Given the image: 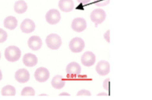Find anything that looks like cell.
Here are the masks:
<instances>
[{
	"label": "cell",
	"instance_id": "cb8c5ba5",
	"mask_svg": "<svg viewBox=\"0 0 152 100\" xmlns=\"http://www.w3.org/2000/svg\"><path fill=\"white\" fill-rule=\"evenodd\" d=\"M109 82H110V78H108L104 81L103 84L104 88L107 91H109Z\"/></svg>",
	"mask_w": 152,
	"mask_h": 100
},
{
	"label": "cell",
	"instance_id": "d6986e66",
	"mask_svg": "<svg viewBox=\"0 0 152 100\" xmlns=\"http://www.w3.org/2000/svg\"><path fill=\"white\" fill-rule=\"evenodd\" d=\"M16 93L15 87L12 85H6L2 89L1 95L2 96H15Z\"/></svg>",
	"mask_w": 152,
	"mask_h": 100
},
{
	"label": "cell",
	"instance_id": "d4e9b609",
	"mask_svg": "<svg viewBox=\"0 0 152 100\" xmlns=\"http://www.w3.org/2000/svg\"><path fill=\"white\" fill-rule=\"evenodd\" d=\"M110 30H109L104 34V37L105 40L109 43L110 42Z\"/></svg>",
	"mask_w": 152,
	"mask_h": 100
},
{
	"label": "cell",
	"instance_id": "6da1fadb",
	"mask_svg": "<svg viewBox=\"0 0 152 100\" xmlns=\"http://www.w3.org/2000/svg\"><path fill=\"white\" fill-rule=\"evenodd\" d=\"M21 52L20 49L16 46H10L5 50L4 56L8 61L13 62L20 58Z\"/></svg>",
	"mask_w": 152,
	"mask_h": 100
},
{
	"label": "cell",
	"instance_id": "277c9868",
	"mask_svg": "<svg viewBox=\"0 0 152 100\" xmlns=\"http://www.w3.org/2000/svg\"><path fill=\"white\" fill-rule=\"evenodd\" d=\"M106 14L102 9H96L94 10L90 14V19L96 25L103 23L106 18Z\"/></svg>",
	"mask_w": 152,
	"mask_h": 100
},
{
	"label": "cell",
	"instance_id": "83f0119b",
	"mask_svg": "<svg viewBox=\"0 0 152 100\" xmlns=\"http://www.w3.org/2000/svg\"><path fill=\"white\" fill-rule=\"evenodd\" d=\"M97 96H108V94L105 93H101L97 94Z\"/></svg>",
	"mask_w": 152,
	"mask_h": 100
},
{
	"label": "cell",
	"instance_id": "4316f807",
	"mask_svg": "<svg viewBox=\"0 0 152 100\" xmlns=\"http://www.w3.org/2000/svg\"><path fill=\"white\" fill-rule=\"evenodd\" d=\"M70 94L66 92H63L61 93L59 96H70Z\"/></svg>",
	"mask_w": 152,
	"mask_h": 100
},
{
	"label": "cell",
	"instance_id": "f546056e",
	"mask_svg": "<svg viewBox=\"0 0 152 100\" xmlns=\"http://www.w3.org/2000/svg\"><path fill=\"white\" fill-rule=\"evenodd\" d=\"M1 52H0V59H1Z\"/></svg>",
	"mask_w": 152,
	"mask_h": 100
},
{
	"label": "cell",
	"instance_id": "ac0fdd59",
	"mask_svg": "<svg viewBox=\"0 0 152 100\" xmlns=\"http://www.w3.org/2000/svg\"><path fill=\"white\" fill-rule=\"evenodd\" d=\"M27 9V4L23 0H19L15 3L14 6V11L18 14H23L25 13Z\"/></svg>",
	"mask_w": 152,
	"mask_h": 100
},
{
	"label": "cell",
	"instance_id": "8992f818",
	"mask_svg": "<svg viewBox=\"0 0 152 100\" xmlns=\"http://www.w3.org/2000/svg\"><path fill=\"white\" fill-rule=\"evenodd\" d=\"M50 73L48 69L45 67L37 69L34 73V77L36 81L39 82H44L49 79Z\"/></svg>",
	"mask_w": 152,
	"mask_h": 100
},
{
	"label": "cell",
	"instance_id": "9a60e30c",
	"mask_svg": "<svg viewBox=\"0 0 152 100\" xmlns=\"http://www.w3.org/2000/svg\"><path fill=\"white\" fill-rule=\"evenodd\" d=\"M58 6L62 11L68 12L73 10L75 4L73 0H60Z\"/></svg>",
	"mask_w": 152,
	"mask_h": 100
},
{
	"label": "cell",
	"instance_id": "30bf717a",
	"mask_svg": "<svg viewBox=\"0 0 152 100\" xmlns=\"http://www.w3.org/2000/svg\"><path fill=\"white\" fill-rule=\"evenodd\" d=\"M15 78L18 82L25 83L29 81L30 74L27 69H20L15 73Z\"/></svg>",
	"mask_w": 152,
	"mask_h": 100
},
{
	"label": "cell",
	"instance_id": "7c38bea8",
	"mask_svg": "<svg viewBox=\"0 0 152 100\" xmlns=\"http://www.w3.org/2000/svg\"><path fill=\"white\" fill-rule=\"evenodd\" d=\"M28 45L31 50L34 51H37L40 50L42 47V42L39 36H33L28 39Z\"/></svg>",
	"mask_w": 152,
	"mask_h": 100
},
{
	"label": "cell",
	"instance_id": "484cf974",
	"mask_svg": "<svg viewBox=\"0 0 152 100\" xmlns=\"http://www.w3.org/2000/svg\"><path fill=\"white\" fill-rule=\"evenodd\" d=\"M78 2L81 3L83 4H86L90 2L91 0H77Z\"/></svg>",
	"mask_w": 152,
	"mask_h": 100
},
{
	"label": "cell",
	"instance_id": "7a4b0ae2",
	"mask_svg": "<svg viewBox=\"0 0 152 100\" xmlns=\"http://www.w3.org/2000/svg\"><path fill=\"white\" fill-rule=\"evenodd\" d=\"M45 42L48 48L52 50H57L61 46L62 40L58 35L52 34L47 36Z\"/></svg>",
	"mask_w": 152,
	"mask_h": 100
},
{
	"label": "cell",
	"instance_id": "44dd1931",
	"mask_svg": "<svg viewBox=\"0 0 152 100\" xmlns=\"http://www.w3.org/2000/svg\"><path fill=\"white\" fill-rule=\"evenodd\" d=\"M8 34L5 30L0 28V43L4 42L7 40Z\"/></svg>",
	"mask_w": 152,
	"mask_h": 100
},
{
	"label": "cell",
	"instance_id": "f1b7e54d",
	"mask_svg": "<svg viewBox=\"0 0 152 100\" xmlns=\"http://www.w3.org/2000/svg\"><path fill=\"white\" fill-rule=\"evenodd\" d=\"M2 79V74L1 71L0 69V81Z\"/></svg>",
	"mask_w": 152,
	"mask_h": 100
},
{
	"label": "cell",
	"instance_id": "7402d4cb",
	"mask_svg": "<svg viewBox=\"0 0 152 100\" xmlns=\"http://www.w3.org/2000/svg\"><path fill=\"white\" fill-rule=\"evenodd\" d=\"M110 0H94V3L98 7L106 6L110 3Z\"/></svg>",
	"mask_w": 152,
	"mask_h": 100
},
{
	"label": "cell",
	"instance_id": "8fae6325",
	"mask_svg": "<svg viewBox=\"0 0 152 100\" xmlns=\"http://www.w3.org/2000/svg\"><path fill=\"white\" fill-rule=\"evenodd\" d=\"M96 70L100 75L105 76L108 74L110 72V63L106 61H99L96 66Z\"/></svg>",
	"mask_w": 152,
	"mask_h": 100
},
{
	"label": "cell",
	"instance_id": "e0dca14e",
	"mask_svg": "<svg viewBox=\"0 0 152 100\" xmlns=\"http://www.w3.org/2000/svg\"><path fill=\"white\" fill-rule=\"evenodd\" d=\"M17 18L13 16H9L4 20V26L5 28L10 30H13L18 26Z\"/></svg>",
	"mask_w": 152,
	"mask_h": 100
},
{
	"label": "cell",
	"instance_id": "52a82bcc",
	"mask_svg": "<svg viewBox=\"0 0 152 100\" xmlns=\"http://www.w3.org/2000/svg\"><path fill=\"white\" fill-rule=\"evenodd\" d=\"M71 27L74 31L77 33H80L83 32L86 28V21L83 18H76L72 21Z\"/></svg>",
	"mask_w": 152,
	"mask_h": 100
},
{
	"label": "cell",
	"instance_id": "5b68a950",
	"mask_svg": "<svg viewBox=\"0 0 152 100\" xmlns=\"http://www.w3.org/2000/svg\"><path fill=\"white\" fill-rule=\"evenodd\" d=\"M45 19L49 24L56 25L59 22L61 16L58 10L56 9H51L47 12L45 15Z\"/></svg>",
	"mask_w": 152,
	"mask_h": 100
},
{
	"label": "cell",
	"instance_id": "ba28073f",
	"mask_svg": "<svg viewBox=\"0 0 152 100\" xmlns=\"http://www.w3.org/2000/svg\"><path fill=\"white\" fill-rule=\"evenodd\" d=\"M81 61L85 66H93L96 62L95 55L92 52H86L81 56Z\"/></svg>",
	"mask_w": 152,
	"mask_h": 100
},
{
	"label": "cell",
	"instance_id": "3957f363",
	"mask_svg": "<svg viewBox=\"0 0 152 100\" xmlns=\"http://www.w3.org/2000/svg\"><path fill=\"white\" fill-rule=\"evenodd\" d=\"M85 47V43L84 40L80 37H75L71 40L69 44L70 50L75 53L81 52Z\"/></svg>",
	"mask_w": 152,
	"mask_h": 100
},
{
	"label": "cell",
	"instance_id": "ffe728a7",
	"mask_svg": "<svg viewBox=\"0 0 152 100\" xmlns=\"http://www.w3.org/2000/svg\"><path fill=\"white\" fill-rule=\"evenodd\" d=\"M35 91L34 88L31 87H26L23 88L21 92V96H34Z\"/></svg>",
	"mask_w": 152,
	"mask_h": 100
},
{
	"label": "cell",
	"instance_id": "5bb4252c",
	"mask_svg": "<svg viewBox=\"0 0 152 100\" xmlns=\"http://www.w3.org/2000/svg\"><path fill=\"white\" fill-rule=\"evenodd\" d=\"M81 71V67L78 63L76 62L69 63L66 68L67 74L71 76H77L80 74Z\"/></svg>",
	"mask_w": 152,
	"mask_h": 100
},
{
	"label": "cell",
	"instance_id": "2e32d148",
	"mask_svg": "<svg viewBox=\"0 0 152 100\" xmlns=\"http://www.w3.org/2000/svg\"><path fill=\"white\" fill-rule=\"evenodd\" d=\"M66 81L62 76L58 75L53 78L51 85L53 88L58 90H60L65 86Z\"/></svg>",
	"mask_w": 152,
	"mask_h": 100
},
{
	"label": "cell",
	"instance_id": "9c48e42d",
	"mask_svg": "<svg viewBox=\"0 0 152 100\" xmlns=\"http://www.w3.org/2000/svg\"><path fill=\"white\" fill-rule=\"evenodd\" d=\"M36 26L34 22L29 19H25L20 26L21 31L25 34H30L34 31Z\"/></svg>",
	"mask_w": 152,
	"mask_h": 100
},
{
	"label": "cell",
	"instance_id": "4fadbf2b",
	"mask_svg": "<svg viewBox=\"0 0 152 100\" xmlns=\"http://www.w3.org/2000/svg\"><path fill=\"white\" fill-rule=\"evenodd\" d=\"M38 59L34 54L28 53L25 54L23 58V62L27 67H34L37 64Z\"/></svg>",
	"mask_w": 152,
	"mask_h": 100
},
{
	"label": "cell",
	"instance_id": "603a6c76",
	"mask_svg": "<svg viewBox=\"0 0 152 100\" xmlns=\"http://www.w3.org/2000/svg\"><path fill=\"white\" fill-rule=\"evenodd\" d=\"M77 96H91V93L89 91L87 90H81L78 92Z\"/></svg>",
	"mask_w": 152,
	"mask_h": 100
}]
</instances>
